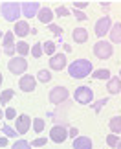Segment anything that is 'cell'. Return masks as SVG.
<instances>
[{
    "label": "cell",
    "instance_id": "6da1fadb",
    "mask_svg": "<svg viewBox=\"0 0 121 149\" xmlns=\"http://www.w3.org/2000/svg\"><path fill=\"white\" fill-rule=\"evenodd\" d=\"M90 72H92V61L88 59H77L72 65H68V74L73 79H83L86 76H90Z\"/></svg>",
    "mask_w": 121,
    "mask_h": 149
},
{
    "label": "cell",
    "instance_id": "7a4b0ae2",
    "mask_svg": "<svg viewBox=\"0 0 121 149\" xmlns=\"http://www.w3.org/2000/svg\"><path fill=\"white\" fill-rule=\"evenodd\" d=\"M0 13L8 22H19V17L22 13V6L19 2H4L0 6Z\"/></svg>",
    "mask_w": 121,
    "mask_h": 149
},
{
    "label": "cell",
    "instance_id": "3957f363",
    "mask_svg": "<svg viewBox=\"0 0 121 149\" xmlns=\"http://www.w3.org/2000/svg\"><path fill=\"white\" fill-rule=\"evenodd\" d=\"M94 54L97 59H110L112 54H114V46H112V42H108V41H103V39H99L95 44H94Z\"/></svg>",
    "mask_w": 121,
    "mask_h": 149
},
{
    "label": "cell",
    "instance_id": "277c9868",
    "mask_svg": "<svg viewBox=\"0 0 121 149\" xmlns=\"http://www.w3.org/2000/svg\"><path fill=\"white\" fill-rule=\"evenodd\" d=\"M8 70L11 74H15V76H20V74H24L28 70V61L26 57H11L8 61Z\"/></svg>",
    "mask_w": 121,
    "mask_h": 149
},
{
    "label": "cell",
    "instance_id": "5b68a950",
    "mask_svg": "<svg viewBox=\"0 0 121 149\" xmlns=\"http://www.w3.org/2000/svg\"><path fill=\"white\" fill-rule=\"evenodd\" d=\"M73 98H75V101L81 103V105H88V103L94 100V92H92L90 87H79V88H75Z\"/></svg>",
    "mask_w": 121,
    "mask_h": 149
},
{
    "label": "cell",
    "instance_id": "8992f818",
    "mask_svg": "<svg viewBox=\"0 0 121 149\" xmlns=\"http://www.w3.org/2000/svg\"><path fill=\"white\" fill-rule=\"evenodd\" d=\"M110 28H112V20H110V17H101V19L95 22L94 31H95V35H97V37H105V33L110 31Z\"/></svg>",
    "mask_w": 121,
    "mask_h": 149
},
{
    "label": "cell",
    "instance_id": "52a82bcc",
    "mask_svg": "<svg viewBox=\"0 0 121 149\" xmlns=\"http://www.w3.org/2000/svg\"><path fill=\"white\" fill-rule=\"evenodd\" d=\"M68 138V131L66 127H62V125H55V127H51L50 131V140L55 142V144H62Z\"/></svg>",
    "mask_w": 121,
    "mask_h": 149
},
{
    "label": "cell",
    "instance_id": "ba28073f",
    "mask_svg": "<svg viewBox=\"0 0 121 149\" xmlns=\"http://www.w3.org/2000/svg\"><path fill=\"white\" fill-rule=\"evenodd\" d=\"M68 98V90L66 87H55L50 90V101L55 103V105H59V103H62Z\"/></svg>",
    "mask_w": 121,
    "mask_h": 149
},
{
    "label": "cell",
    "instance_id": "9c48e42d",
    "mask_svg": "<svg viewBox=\"0 0 121 149\" xmlns=\"http://www.w3.org/2000/svg\"><path fill=\"white\" fill-rule=\"evenodd\" d=\"M50 68H51V70H57V72H61V70H64V68H68L66 55H62V54L51 55V59H50Z\"/></svg>",
    "mask_w": 121,
    "mask_h": 149
},
{
    "label": "cell",
    "instance_id": "30bf717a",
    "mask_svg": "<svg viewBox=\"0 0 121 149\" xmlns=\"http://www.w3.org/2000/svg\"><path fill=\"white\" fill-rule=\"evenodd\" d=\"M13 39H15V33L13 31H8L4 35V54L13 57L15 52H17V44H13Z\"/></svg>",
    "mask_w": 121,
    "mask_h": 149
},
{
    "label": "cell",
    "instance_id": "8fae6325",
    "mask_svg": "<svg viewBox=\"0 0 121 149\" xmlns=\"http://www.w3.org/2000/svg\"><path fill=\"white\" fill-rule=\"evenodd\" d=\"M15 125H17V133H19V134H26L28 131H30L31 120H30L28 114H20V116L15 120Z\"/></svg>",
    "mask_w": 121,
    "mask_h": 149
},
{
    "label": "cell",
    "instance_id": "7c38bea8",
    "mask_svg": "<svg viewBox=\"0 0 121 149\" xmlns=\"http://www.w3.org/2000/svg\"><path fill=\"white\" fill-rule=\"evenodd\" d=\"M19 87H20L22 92H33L37 87V79L33 76H22L20 81H19Z\"/></svg>",
    "mask_w": 121,
    "mask_h": 149
},
{
    "label": "cell",
    "instance_id": "4fadbf2b",
    "mask_svg": "<svg viewBox=\"0 0 121 149\" xmlns=\"http://www.w3.org/2000/svg\"><path fill=\"white\" fill-rule=\"evenodd\" d=\"M40 11V4L39 2H24L22 4V15L31 19V17H37Z\"/></svg>",
    "mask_w": 121,
    "mask_h": 149
},
{
    "label": "cell",
    "instance_id": "5bb4252c",
    "mask_svg": "<svg viewBox=\"0 0 121 149\" xmlns=\"http://www.w3.org/2000/svg\"><path fill=\"white\" fill-rule=\"evenodd\" d=\"M13 33H17L19 37H26V35H30V33H31V28H30V24H28L26 20H19L15 24Z\"/></svg>",
    "mask_w": 121,
    "mask_h": 149
},
{
    "label": "cell",
    "instance_id": "9a60e30c",
    "mask_svg": "<svg viewBox=\"0 0 121 149\" xmlns=\"http://www.w3.org/2000/svg\"><path fill=\"white\" fill-rule=\"evenodd\" d=\"M37 17H39V20L42 22V24H51V20H53V11L50 8H40Z\"/></svg>",
    "mask_w": 121,
    "mask_h": 149
},
{
    "label": "cell",
    "instance_id": "2e32d148",
    "mask_svg": "<svg viewBox=\"0 0 121 149\" xmlns=\"http://www.w3.org/2000/svg\"><path fill=\"white\" fill-rule=\"evenodd\" d=\"M73 149H92V140L88 136H77L73 140Z\"/></svg>",
    "mask_w": 121,
    "mask_h": 149
},
{
    "label": "cell",
    "instance_id": "e0dca14e",
    "mask_svg": "<svg viewBox=\"0 0 121 149\" xmlns=\"http://www.w3.org/2000/svg\"><path fill=\"white\" fill-rule=\"evenodd\" d=\"M72 37H73L75 42H86L88 41V31H86L84 28H75L73 33H72Z\"/></svg>",
    "mask_w": 121,
    "mask_h": 149
},
{
    "label": "cell",
    "instance_id": "ac0fdd59",
    "mask_svg": "<svg viewBox=\"0 0 121 149\" xmlns=\"http://www.w3.org/2000/svg\"><path fill=\"white\" fill-rule=\"evenodd\" d=\"M106 90H108L110 94H118L119 90H121V77H110V79H108Z\"/></svg>",
    "mask_w": 121,
    "mask_h": 149
},
{
    "label": "cell",
    "instance_id": "d6986e66",
    "mask_svg": "<svg viewBox=\"0 0 121 149\" xmlns=\"http://www.w3.org/2000/svg\"><path fill=\"white\" fill-rule=\"evenodd\" d=\"M110 41L112 42H121V22H116L112 28H110Z\"/></svg>",
    "mask_w": 121,
    "mask_h": 149
},
{
    "label": "cell",
    "instance_id": "ffe728a7",
    "mask_svg": "<svg viewBox=\"0 0 121 149\" xmlns=\"http://www.w3.org/2000/svg\"><path fill=\"white\" fill-rule=\"evenodd\" d=\"M108 127H110V131H112V133L121 134V118H119V116H114V118H110V122H108Z\"/></svg>",
    "mask_w": 121,
    "mask_h": 149
},
{
    "label": "cell",
    "instance_id": "44dd1931",
    "mask_svg": "<svg viewBox=\"0 0 121 149\" xmlns=\"http://www.w3.org/2000/svg\"><path fill=\"white\" fill-rule=\"evenodd\" d=\"M17 52L20 54V57H24L30 54V44L24 42V41H20V42H17Z\"/></svg>",
    "mask_w": 121,
    "mask_h": 149
},
{
    "label": "cell",
    "instance_id": "7402d4cb",
    "mask_svg": "<svg viewBox=\"0 0 121 149\" xmlns=\"http://www.w3.org/2000/svg\"><path fill=\"white\" fill-rule=\"evenodd\" d=\"M95 79H110V70H106V68H101V70H95L94 76Z\"/></svg>",
    "mask_w": 121,
    "mask_h": 149
},
{
    "label": "cell",
    "instance_id": "603a6c76",
    "mask_svg": "<svg viewBox=\"0 0 121 149\" xmlns=\"http://www.w3.org/2000/svg\"><path fill=\"white\" fill-rule=\"evenodd\" d=\"M37 79H39L40 83H50V81H51V74H50L48 70H39Z\"/></svg>",
    "mask_w": 121,
    "mask_h": 149
},
{
    "label": "cell",
    "instance_id": "cb8c5ba5",
    "mask_svg": "<svg viewBox=\"0 0 121 149\" xmlns=\"http://www.w3.org/2000/svg\"><path fill=\"white\" fill-rule=\"evenodd\" d=\"M13 96H15V90H4V92L2 94H0V103H2V105H6V103H8L11 98H13Z\"/></svg>",
    "mask_w": 121,
    "mask_h": 149
},
{
    "label": "cell",
    "instance_id": "d4e9b609",
    "mask_svg": "<svg viewBox=\"0 0 121 149\" xmlns=\"http://www.w3.org/2000/svg\"><path fill=\"white\" fill-rule=\"evenodd\" d=\"M42 50H44L48 55H55V42H53V41H46V42L42 44Z\"/></svg>",
    "mask_w": 121,
    "mask_h": 149
},
{
    "label": "cell",
    "instance_id": "484cf974",
    "mask_svg": "<svg viewBox=\"0 0 121 149\" xmlns=\"http://www.w3.org/2000/svg\"><path fill=\"white\" fill-rule=\"evenodd\" d=\"M2 133L6 134V138H15V136H17V129L9 127V125H2Z\"/></svg>",
    "mask_w": 121,
    "mask_h": 149
},
{
    "label": "cell",
    "instance_id": "4316f807",
    "mask_svg": "<svg viewBox=\"0 0 121 149\" xmlns=\"http://www.w3.org/2000/svg\"><path fill=\"white\" fill-rule=\"evenodd\" d=\"M33 129H35V133H42L44 131V120L42 118H35L33 120Z\"/></svg>",
    "mask_w": 121,
    "mask_h": 149
},
{
    "label": "cell",
    "instance_id": "83f0119b",
    "mask_svg": "<svg viewBox=\"0 0 121 149\" xmlns=\"http://www.w3.org/2000/svg\"><path fill=\"white\" fill-rule=\"evenodd\" d=\"M42 52H44V50H42V44H40V42H37V44H33V46H31V55L37 57V59L42 55Z\"/></svg>",
    "mask_w": 121,
    "mask_h": 149
},
{
    "label": "cell",
    "instance_id": "f1b7e54d",
    "mask_svg": "<svg viewBox=\"0 0 121 149\" xmlns=\"http://www.w3.org/2000/svg\"><path fill=\"white\" fill-rule=\"evenodd\" d=\"M11 149H31V146H30V142H26V140H17Z\"/></svg>",
    "mask_w": 121,
    "mask_h": 149
},
{
    "label": "cell",
    "instance_id": "f546056e",
    "mask_svg": "<svg viewBox=\"0 0 121 149\" xmlns=\"http://www.w3.org/2000/svg\"><path fill=\"white\" fill-rule=\"evenodd\" d=\"M48 28H50V31L55 33L57 37H62V28H61V26H57V24H53V22H51V24H48Z\"/></svg>",
    "mask_w": 121,
    "mask_h": 149
},
{
    "label": "cell",
    "instance_id": "4dcf8cb0",
    "mask_svg": "<svg viewBox=\"0 0 121 149\" xmlns=\"http://www.w3.org/2000/svg\"><path fill=\"white\" fill-rule=\"evenodd\" d=\"M118 142H119L118 134H108V136H106V144L110 146V147H116V146H118Z\"/></svg>",
    "mask_w": 121,
    "mask_h": 149
},
{
    "label": "cell",
    "instance_id": "1f68e13d",
    "mask_svg": "<svg viewBox=\"0 0 121 149\" xmlns=\"http://www.w3.org/2000/svg\"><path fill=\"white\" fill-rule=\"evenodd\" d=\"M55 15L57 17H68V15H70V11H68L64 6H59V8L55 9Z\"/></svg>",
    "mask_w": 121,
    "mask_h": 149
},
{
    "label": "cell",
    "instance_id": "d6a6232c",
    "mask_svg": "<svg viewBox=\"0 0 121 149\" xmlns=\"http://www.w3.org/2000/svg\"><path fill=\"white\" fill-rule=\"evenodd\" d=\"M106 103H108V100H106V98H105V100H99V101H97L95 105H94V111H95V112H99L101 109H103V105H106Z\"/></svg>",
    "mask_w": 121,
    "mask_h": 149
},
{
    "label": "cell",
    "instance_id": "836d02e7",
    "mask_svg": "<svg viewBox=\"0 0 121 149\" xmlns=\"http://www.w3.org/2000/svg\"><path fill=\"white\" fill-rule=\"evenodd\" d=\"M15 116H17V112H15V109H13V107L6 109V118H8V120H15Z\"/></svg>",
    "mask_w": 121,
    "mask_h": 149
},
{
    "label": "cell",
    "instance_id": "e575fe53",
    "mask_svg": "<svg viewBox=\"0 0 121 149\" xmlns=\"http://www.w3.org/2000/svg\"><path fill=\"white\" fill-rule=\"evenodd\" d=\"M31 146H33V147H42V146H46V138H37V140H33Z\"/></svg>",
    "mask_w": 121,
    "mask_h": 149
},
{
    "label": "cell",
    "instance_id": "d590c367",
    "mask_svg": "<svg viewBox=\"0 0 121 149\" xmlns=\"http://www.w3.org/2000/svg\"><path fill=\"white\" fill-rule=\"evenodd\" d=\"M86 6H88V2H84V0H81V2H73V9H84Z\"/></svg>",
    "mask_w": 121,
    "mask_h": 149
},
{
    "label": "cell",
    "instance_id": "8d00e7d4",
    "mask_svg": "<svg viewBox=\"0 0 121 149\" xmlns=\"http://www.w3.org/2000/svg\"><path fill=\"white\" fill-rule=\"evenodd\" d=\"M73 15H75L77 20H86V15L83 13V11H79V9H73Z\"/></svg>",
    "mask_w": 121,
    "mask_h": 149
},
{
    "label": "cell",
    "instance_id": "74e56055",
    "mask_svg": "<svg viewBox=\"0 0 121 149\" xmlns=\"http://www.w3.org/2000/svg\"><path fill=\"white\" fill-rule=\"evenodd\" d=\"M77 134H79V131H77L75 127H73V129H70V131H68V136H72V138H73V140H75V136H77Z\"/></svg>",
    "mask_w": 121,
    "mask_h": 149
},
{
    "label": "cell",
    "instance_id": "f35d334b",
    "mask_svg": "<svg viewBox=\"0 0 121 149\" xmlns=\"http://www.w3.org/2000/svg\"><path fill=\"white\" fill-rule=\"evenodd\" d=\"M8 146V138H0V147H6Z\"/></svg>",
    "mask_w": 121,
    "mask_h": 149
},
{
    "label": "cell",
    "instance_id": "ab89813d",
    "mask_svg": "<svg viewBox=\"0 0 121 149\" xmlns=\"http://www.w3.org/2000/svg\"><path fill=\"white\" fill-rule=\"evenodd\" d=\"M62 46H64V52H72V46H70V44H62Z\"/></svg>",
    "mask_w": 121,
    "mask_h": 149
},
{
    "label": "cell",
    "instance_id": "60d3db41",
    "mask_svg": "<svg viewBox=\"0 0 121 149\" xmlns=\"http://www.w3.org/2000/svg\"><path fill=\"white\" fill-rule=\"evenodd\" d=\"M2 79H4V77H2V72H0V87H2Z\"/></svg>",
    "mask_w": 121,
    "mask_h": 149
},
{
    "label": "cell",
    "instance_id": "b9f144b4",
    "mask_svg": "<svg viewBox=\"0 0 121 149\" xmlns=\"http://www.w3.org/2000/svg\"><path fill=\"white\" fill-rule=\"evenodd\" d=\"M116 147H118V149H121V142H118V146H116Z\"/></svg>",
    "mask_w": 121,
    "mask_h": 149
},
{
    "label": "cell",
    "instance_id": "7bdbcfd3",
    "mask_svg": "<svg viewBox=\"0 0 121 149\" xmlns=\"http://www.w3.org/2000/svg\"><path fill=\"white\" fill-rule=\"evenodd\" d=\"M0 120H2V109H0Z\"/></svg>",
    "mask_w": 121,
    "mask_h": 149
},
{
    "label": "cell",
    "instance_id": "ee69618b",
    "mask_svg": "<svg viewBox=\"0 0 121 149\" xmlns=\"http://www.w3.org/2000/svg\"><path fill=\"white\" fill-rule=\"evenodd\" d=\"M0 37H2V30H0Z\"/></svg>",
    "mask_w": 121,
    "mask_h": 149
},
{
    "label": "cell",
    "instance_id": "f6af8a7d",
    "mask_svg": "<svg viewBox=\"0 0 121 149\" xmlns=\"http://www.w3.org/2000/svg\"><path fill=\"white\" fill-rule=\"evenodd\" d=\"M119 76H121V72H119Z\"/></svg>",
    "mask_w": 121,
    "mask_h": 149
}]
</instances>
